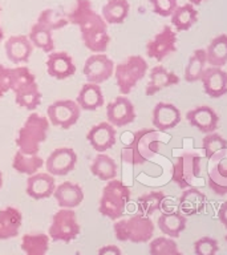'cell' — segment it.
I'll return each instance as SVG.
<instances>
[{"label": "cell", "mask_w": 227, "mask_h": 255, "mask_svg": "<svg viewBox=\"0 0 227 255\" xmlns=\"http://www.w3.org/2000/svg\"><path fill=\"white\" fill-rule=\"evenodd\" d=\"M76 103L83 111H97L104 105V95L99 84L87 83L80 89Z\"/></svg>", "instance_id": "obj_27"}, {"label": "cell", "mask_w": 227, "mask_h": 255, "mask_svg": "<svg viewBox=\"0 0 227 255\" xmlns=\"http://www.w3.org/2000/svg\"><path fill=\"white\" fill-rule=\"evenodd\" d=\"M225 241H226V242H227V234L225 235Z\"/></svg>", "instance_id": "obj_49"}, {"label": "cell", "mask_w": 227, "mask_h": 255, "mask_svg": "<svg viewBox=\"0 0 227 255\" xmlns=\"http://www.w3.org/2000/svg\"><path fill=\"white\" fill-rule=\"evenodd\" d=\"M218 251V241H215L211 237H202L194 242L195 255H217Z\"/></svg>", "instance_id": "obj_41"}, {"label": "cell", "mask_w": 227, "mask_h": 255, "mask_svg": "<svg viewBox=\"0 0 227 255\" xmlns=\"http://www.w3.org/2000/svg\"><path fill=\"white\" fill-rule=\"evenodd\" d=\"M92 174L100 181H112L117 177V163L111 155L100 153L91 163Z\"/></svg>", "instance_id": "obj_31"}, {"label": "cell", "mask_w": 227, "mask_h": 255, "mask_svg": "<svg viewBox=\"0 0 227 255\" xmlns=\"http://www.w3.org/2000/svg\"><path fill=\"white\" fill-rule=\"evenodd\" d=\"M161 143L162 141L157 129H141L135 131L130 142L122 147L121 159L131 166L143 165L158 154Z\"/></svg>", "instance_id": "obj_2"}, {"label": "cell", "mask_w": 227, "mask_h": 255, "mask_svg": "<svg viewBox=\"0 0 227 255\" xmlns=\"http://www.w3.org/2000/svg\"><path fill=\"white\" fill-rule=\"evenodd\" d=\"M87 139L93 147V150L104 153L115 145L117 131L112 124L104 121V123H100L91 128V130L88 131Z\"/></svg>", "instance_id": "obj_15"}, {"label": "cell", "mask_w": 227, "mask_h": 255, "mask_svg": "<svg viewBox=\"0 0 227 255\" xmlns=\"http://www.w3.org/2000/svg\"><path fill=\"white\" fill-rule=\"evenodd\" d=\"M207 185L210 190L217 195H227V157L217 161L209 170Z\"/></svg>", "instance_id": "obj_28"}, {"label": "cell", "mask_w": 227, "mask_h": 255, "mask_svg": "<svg viewBox=\"0 0 227 255\" xmlns=\"http://www.w3.org/2000/svg\"><path fill=\"white\" fill-rule=\"evenodd\" d=\"M130 189L122 181L117 178L108 181L104 186L99 202L100 214L112 221L119 219L130 201Z\"/></svg>", "instance_id": "obj_4"}, {"label": "cell", "mask_w": 227, "mask_h": 255, "mask_svg": "<svg viewBox=\"0 0 227 255\" xmlns=\"http://www.w3.org/2000/svg\"><path fill=\"white\" fill-rule=\"evenodd\" d=\"M186 120L191 127L198 129L205 134L215 131L219 125L218 115L215 113L213 108L207 107V105H201V107H197L187 112Z\"/></svg>", "instance_id": "obj_18"}, {"label": "cell", "mask_w": 227, "mask_h": 255, "mask_svg": "<svg viewBox=\"0 0 227 255\" xmlns=\"http://www.w3.org/2000/svg\"><path fill=\"white\" fill-rule=\"evenodd\" d=\"M53 197L60 209H75L83 203L84 191L79 183L65 181L56 186Z\"/></svg>", "instance_id": "obj_22"}, {"label": "cell", "mask_w": 227, "mask_h": 255, "mask_svg": "<svg viewBox=\"0 0 227 255\" xmlns=\"http://www.w3.org/2000/svg\"><path fill=\"white\" fill-rule=\"evenodd\" d=\"M28 39L31 40L33 47L39 48L45 53H51L55 51V40H53L52 31L40 25L39 23H35L32 25L29 33H28Z\"/></svg>", "instance_id": "obj_36"}, {"label": "cell", "mask_w": 227, "mask_h": 255, "mask_svg": "<svg viewBox=\"0 0 227 255\" xmlns=\"http://www.w3.org/2000/svg\"><path fill=\"white\" fill-rule=\"evenodd\" d=\"M218 218H219V221H221V223H222L223 226L227 229V201H225V202H223L222 205L219 206Z\"/></svg>", "instance_id": "obj_45"}, {"label": "cell", "mask_w": 227, "mask_h": 255, "mask_svg": "<svg viewBox=\"0 0 227 255\" xmlns=\"http://www.w3.org/2000/svg\"><path fill=\"white\" fill-rule=\"evenodd\" d=\"M150 4L153 12L162 17L171 16L175 8L178 7L177 0H150Z\"/></svg>", "instance_id": "obj_42"}, {"label": "cell", "mask_w": 227, "mask_h": 255, "mask_svg": "<svg viewBox=\"0 0 227 255\" xmlns=\"http://www.w3.org/2000/svg\"><path fill=\"white\" fill-rule=\"evenodd\" d=\"M202 150L207 161H219L227 153V139L219 133H209L202 138Z\"/></svg>", "instance_id": "obj_29"}, {"label": "cell", "mask_w": 227, "mask_h": 255, "mask_svg": "<svg viewBox=\"0 0 227 255\" xmlns=\"http://www.w3.org/2000/svg\"><path fill=\"white\" fill-rule=\"evenodd\" d=\"M179 84V77L174 72L167 71L162 65L151 68L149 73V83L146 85V96H154L165 88L174 87Z\"/></svg>", "instance_id": "obj_23"}, {"label": "cell", "mask_w": 227, "mask_h": 255, "mask_svg": "<svg viewBox=\"0 0 227 255\" xmlns=\"http://www.w3.org/2000/svg\"><path fill=\"white\" fill-rule=\"evenodd\" d=\"M182 115L178 108L170 103H158L153 109L151 123L158 131H167L178 127Z\"/></svg>", "instance_id": "obj_16"}, {"label": "cell", "mask_w": 227, "mask_h": 255, "mask_svg": "<svg viewBox=\"0 0 227 255\" xmlns=\"http://www.w3.org/2000/svg\"><path fill=\"white\" fill-rule=\"evenodd\" d=\"M81 108L73 100H59L52 103L47 109V119L51 125L60 129H71L77 124Z\"/></svg>", "instance_id": "obj_10"}, {"label": "cell", "mask_w": 227, "mask_h": 255, "mask_svg": "<svg viewBox=\"0 0 227 255\" xmlns=\"http://www.w3.org/2000/svg\"><path fill=\"white\" fill-rule=\"evenodd\" d=\"M107 120L114 128H122L135 120L134 105L125 96H118L107 105Z\"/></svg>", "instance_id": "obj_14"}, {"label": "cell", "mask_w": 227, "mask_h": 255, "mask_svg": "<svg viewBox=\"0 0 227 255\" xmlns=\"http://www.w3.org/2000/svg\"><path fill=\"white\" fill-rule=\"evenodd\" d=\"M0 12H1V7H0Z\"/></svg>", "instance_id": "obj_50"}, {"label": "cell", "mask_w": 227, "mask_h": 255, "mask_svg": "<svg viewBox=\"0 0 227 255\" xmlns=\"http://www.w3.org/2000/svg\"><path fill=\"white\" fill-rule=\"evenodd\" d=\"M49 121L39 113H31L17 133L16 145L25 154H37L40 145L47 139Z\"/></svg>", "instance_id": "obj_5"}, {"label": "cell", "mask_w": 227, "mask_h": 255, "mask_svg": "<svg viewBox=\"0 0 227 255\" xmlns=\"http://www.w3.org/2000/svg\"><path fill=\"white\" fill-rule=\"evenodd\" d=\"M149 65L142 56H129L122 63L114 67V77L119 93L122 96L129 95L135 85L146 76Z\"/></svg>", "instance_id": "obj_7"}, {"label": "cell", "mask_w": 227, "mask_h": 255, "mask_svg": "<svg viewBox=\"0 0 227 255\" xmlns=\"http://www.w3.org/2000/svg\"><path fill=\"white\" fill-rule=\"evenodd\" d=\"M68 19L69 24L79 27L85 48L93 53L107 52L111 43L108 23L103 16L93 9L91 0H77L75 8L68 15Z\"/></svg>", "instance_id": "obj_1"}, {"label": "cell", "mask_w": 227, "mask_h": 255, "mask_svg": "<svg viewBox=\"0 0 227 255\" xmlns=\"http://www.w3.org/2000/svg\"><path fill=\"white\" fill-rule=\"evenodd\" d=\"M206 194L197 187H187L179 197V211L186 217L201 214L206 207Z\"/></svg>", "instance_id": "obj_25"}, {"label": "cell", "mask_w": 227, "mask_h": 255, "mask_svg": "<svg viewBox=\"0 0 227 255\" xmlns=\"http://www.w3.org/2000/svg\"><path fill=\"white\" fill-rule=\"evenodd\" d=\"M43 165H45V162L40 155L25 154L20 150L16 151L13 155V161H12V167L20 174H25L28 177L36 174L43 167Z\"/></svg>", "instance_id": "obj_33"}, {"label": "cell", "mask_w": 227, "mask_h": 255, "mask_svg": "<svg viewBox=\"0 0 227 255\" xmlns=\"http://www.w3.org/2000/svg\"><path fill=\"white\" fill-rule=\"evenodd\" d=\"M36 23H39L40 25H43V27L53 32L67 27L69 24V19H68L67 15H64L63 12L53 9V8H45L44 11L40 12Z\"/></svg>", "instance_id": "obj_39"}, {"label": "cell", "mask_w": 227, "mask_h": 255, "mask_svg": "<svg viewBox=\"0 0 227 255\" xmlns=\"http://www.w3.org/2000/svg\"><path fill=\"white\" fill-rule=\"evenodd\" d=\"M165 199H166V195H165L163 191L155 190L141 195L137 199V205H138L141 214L149 217V215L154 214L155 211H159L162 209Z\"/></svg>", "instance_id": "obj_38"}, {"label": "cell", "mask_w": 227, "mask_h": 255, "mask_svg": "<svg viewBox=\"0 0 227 255\" xmlns=\"http://www.w3.org/2000/svg\"><path fill=\"white\" fill-rule=\"evenodd\" d=\"M150 255H183L178 245L170 237H158L150 241L149 245Z\"/></svg>", "instance_id": "obj_40"}, {"label": "cell", "mask_w": 227, "mask_h": 255, "mask_svg": "<svg viewBox=\"0 0 227 255\" xmlns=\"http://www.w3.org/2000/svg\"><path fill=\"white\" fill-rule=\"evenodd\" d=\"M80 234V225L73 209H60L52 218L48 237L53 242L69 243Z\"/></svg>", "instance_id": "obj_9"}, {"label": "cell", "mask_w": 227, "mask_h": 255, "mask_svg": "<svg viewBox=\"0 0 227 255\" xmlns=\"http://www.w3.org/2000/svg\"><path fill=\"white\" fill-rule=\"evenodd\" d=\"M97 255H122V251L115 245H107L100 249Z\"/></svg>", "instance_id": "obj_44"}, {"label": "cell", "mask_w": 227, "mask_h": 255, "mask_svg": "<svg viewBox=\"0 0 227 255\" xmlns=\"http://www.w3.org/2000/svg\"><path fill=\"white\" fill-rule=\"evenodd\" d=\"M154 222L143 214H135L127 219H119L113 225L115 238L119 242H150L154 235Z\"/></svg>", "instance_id": "obj_6"}, {"label": "cell", "mask_w": 227, "mask_h": 255, "mask_svg": "<svg viewBox=\"0 0 227 255\" xmlns=\"http://www.w3.org/2000/svg\"><path fill=\"white\" fill-rule=\"evenodd\" d=\"M77 163V153L69 146L56 147L45 159V169L53 177L69 174Z\"/></svg>", "instance_id": "obj_13"}, {"label": "cell", "mask_w": 227, "mask_h": 255, "mask_svg": "<svg viewBox=\"0 0 227 255\" xmlns=\"http://www.w3.org/2000/svg\"><path fill=\"white\" fill-rule=\"evenodd\" d=\"M203 1H206V0H189V3H191L193 5H199V4H202Z\"/></svg>", "instance_id": "obj_46"}, {"label": "cell", "mask_w": 227, "mask_h": 255, "mask_svg": "<svg viewBox=\"0 0 227 255\" xmlns=\"http://www.w3.org/2000/svg\"><path fill=\"white\" fill-rule=\"evenodd\" d=\"M174 52H177V33L170 25H165L146 44V55L157 61H162Z\"/></svg>", "instance_id": "obj_12"}, {"label": "cell", "mask_w": 227, "mask_h": 255, "mask_svg": "<svg viewBox=\"0 0 227 255\" xmlns=\"http://www.w3.org/2000/svg\"><path fill=\"white\" fill-rule=\"evenodd\" d=\"M56 189L55 177L49 173H36L28 177L27 179V195L32 199L40 201L47 199L53 195Z\"/></svg>", "instance_id": "obj_20"}, {"label": "cell", "mask_w": 227, "mask_h": 255, "mask_svg": "<svg viewBox=\"0 0 227 255\" xmlns=\"http://www.w3.org/2000/svg\"><path fill=\"white\" fill-rule=\"evenodd\" d=\"M4 48H5L7 59L12 64H23L28 63L35 47L32 45L28 36L16 35L7 39V41L4 44Z\"/></svg>", "instance_id": "obj_21"}, {"label": "cell", "mask_w": 227, "mask_h": 255, "mask_svg": "<svg viewBox=\"0 0 227 255\" xmlns=\"http://www.w3.org/2000/svg\"><path fill=\"white\" fill-rule=\"evenodd\" d=\"M11 91L15 93L16 104L27 111H35L41 103L35 75L27 67L11 68Z\"/></svg>", "instance_id": "obj_3"}, {"label": "cell", "mask_w": 227, "mask_h": 255, "mask_svg": "<svg viewBox=\"0 0 227 255\" xmlns=\"http://www.w3.org/2000/svg\"><path fill=\"white\" fill-rule=\"evenodd\" d=\"M206 49H195L191 53L189 63L186 64L185 72H183V77L187 83H197L202 79L203 72L206 69Z\"/></svg>", "instance_id": "obj_35"}, {"label": "cell", "mask_w": 227, "mask_h": 255, "mask_svg": "<svg viewBox=\"0 0 227 255\" xmlns=\"http://www.w3.org/2000/svg\"><path fill=\"white\" fill-rule=\"evenodd\" d=\"M114 63L105 53H95L85 60L83 75L87 83L103 84L114 75Z\"/></svg>", "instance_id": "obj_11"}, {"label": "cell", "mask_w": 227, "mask_h": 255, "mask_svg": "<svg viewBox=\"0 0 227 255\" xmlns=\"http://www.w3.org/2000/svg\"><path fill=\"white\" fill-rule=\"evenodd\" d=\"M201 81L203 92L211 99H219L227 93V72L223 71L222 68H206Z\"/></svg>", "instance_id": "obj_19"}, {"label": "cell", "mask_w": 227, "mask_h": 255, "mask_svg": "<svg viewBox=\"0 0 227 255\" xmlns=\"http://www.w3.org/2000/svg\"><path fill=\"white\" fill-rule=\"evenodd\" d=\"M130 4L127 0H108L103 5L101 16L108 24H122L129 16Z\"/></svg>", "instance_id": "obj_30"}, {"label": "cell", "mask_w": 227, "mask_h": 255, "mask_svg": "<svg viewBox=\"0 0 227 255\" xmlns=\"http://www.w3.org/2000/svg\"><path fill=\"white\" fill-rule=\"evenodd\" d=\"M3 173H1V171H0V189H1V187H3Z\"/></svg>", "instance_id": "obj_48"}, {"label": "cell", "mask_w": 227, "mask_h": 255, "mask_svg": "<svg viewBox=\"0 0 227 255\" xmlns=\"http://www.w3.org/2000/svg\"><path fill=\"white\" fill-rule=\"evenodd\" d=\"M207 63L211 67L222 68L227 64V35L222 33L211 40L206 49Z\"/></svg>", "instance_id": "obj_34"}, {"label": "cell", "mask_w": 227, "mask_h": 255, "mask_svg": "<svg viewBox=\"0 0 227 255\" xmlns=\"http://www.w3.org/2000/svg\"><path fill=\"white\" fill-rule=\"evenodd\" d=\"M20 247L24 255H47L49 237L45 234H24Z\"/></svg>", "instance_id": "obj_37"}, {"label": "cell", "mask_w": 227, "mask_h": 255, "mask_svg": "<svg viewBox=\"0 0 227 255\" xmlns=\"http://www.w3.org/2000/svg\"><path fill=\"white\" fill-rule=\"evenodd\" d=\"M171 24L174 25L178 32L189 31L197 21H198V11L191 3H186L183 5H178L173 12Z\"/></svg>", "instance_id": "obj_32"}, {"label": "cell", "mask_w": 227, "mask_h": 255, "mask_svg": "<svg viewBox=\"0 0 227 255\" xmlns=\"http://www.w3.org/2000/svg\"><path fill=\"white\" fill-rule=\"evenodd\" d=\"M158 227L162 234L170 238H178L186 230V215L181 211H165L158 217Z\"/></svg>", "instance_id": "obj_26"}, {"label": "cell", "mask_w": 227, "mask_h": 255, "mask_svg": "<svg viewBox=\"0 0 227 255\" xmlns=\"http://www.w3.org/2000/svg\"><path fill=\"white\" fill-rule=\"evenodd\" d=\"M3 39H4V31H3V28L0 27V43L3 41Z\"/></svg>", "instance_id": "obj_47"}, {"label": "cell", "mask_w": 227, "mask_h": 255, "mask_svg": "<svg viewBox=\"0 0 227 255\" xmlns=\"http://www.w3.org/2000/svg\"><path fill=\"white\" fill-rule=\"evenodd\" d=\"M11 91V68L0 64V99Z\"/></svg>", "instance_id": "obj_43"}, {"label": "cell", "mask_w": 227, "mask_h": 255, "mask_svg": "<svg viewBox=\"0 0 227 255\" xmlns=\"http://www.w3.org/2000/svg\"><path fill=\"white\" fill-rule=\"evenodd\" d=\"M45 65L48 75L56 80H67L76 73V65L68 52H51Z\"/></svg>", "instance_id": "obj_17"}, {"label": "cell", "mask_w": 227, "mask_h": 255, "mask_svg": "<svg viewBox=\"0 0 227 255\" xmlns=\"http://www.w3.org/2000/svg\"><path fill=\"white\" fill-rule=\"evenodd\" d=\"M23 225V214L19 209L8 206L0 210V241L15 238Z\"/></svg>", "instance_id": "obj_24"}, {"label": "cell", "mask_w": 227, "mask_h": 255, "mask_svg": "<svg viewBox=\"0 0 227 255\" xmlns=\"http://www.w3.org/2000/svg\"><path fill=\"white\" fill-rule=\"evenodd\" d=\"M201 155L194 151H185L178 155L171 167V181L183 190L193 187L201 177Z\"/></svg>", "instance_id": "obj_8"}]
</instances>
